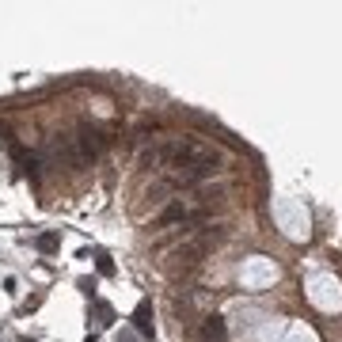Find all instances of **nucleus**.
<instances>
[{"mask_svg": "<svg viewBox=\"0 0 342 342\" xmlns=\"http://www.w3.org/2000/svg\"><path fill=\"white\" fill-rule=\"evenodd\" d=\"M183 217H187V205H183V202H175V205H167V209H163L160 224H175V221H183Z\"/></svg>", "mask_w": 342, "mask_h": 342, "instance_id": "20e7f679", "label": "nucleus"}, {"mask_svg": "<svg viewBox=\"0 0 342 342\" xmlns=\"http://www.w3.org/2000/svg\"><path fill=\"white\" fill-rule=\"evenodd\" d=\"M95 266H99V274H103V278H111V274H114V263H111L107 255H99V259H95Z\"/></svg>", "mask_w": 342, "mask_h": 342, "instance_id": "423d86ee", "label": "nucleus"}, {"mask_svg": "<svg viewBox=\"0 0 342 342\" xmlns=\"http://www.w3.org/2000/svg\"><path fill=\"white\" fill-rule=\"evenodd\" d=\"M72 145H76V160H80V167H84V163H92L95 156L103 152L107 137H103L99 129H92V126H80V129H76V137H72Z\"/></svg>", "mask_w": 342, "mask_h": 342, "instance_id": "f257e3e1", "label": "nucleus"}, {"mask_svg": "<svg viewBox=\"0 0 342 342\" xmlns=\"http://www.w3.org/2000/svg\"><path fill=\"white\" fill-rule=\"evenodd\" d=\"M57 232H42V236H38V251H46V255H53V251H57Z\"/></svg>", "mask_w": 342, "mask_h": 342, "instance_id": "39448f33", "label": "nucleus"}, {"mask_svg": "<svg viewBox=\"0 0 342 342\" xmlns=\"http://www.w3.org/2000/svg\"><path fill=\"white\" fill-rule=\"evenodd\" d=\"M202 338H205V342H224V319H221V316H205Z\"/></svg>", "mask_w": 342, "mask_h": 342, "instance_id": "7ed1b4c3", "label": "nucleus"}, {"mask_svg": "<svg viewBox=\"0 0 342 342\" xmlns=\"http://www.w3.org/2000/svg\"><path fill=\"white\" fill-rule=\"evenodd\" d=\"M133 327L141 334H152V304H148V300H141V304H137V312H133Z\"/></svg>", "mask_w": 342, "mask_h": 342, "instance_id": "f03ea898", "label": "nucleus"}]
</instances>
